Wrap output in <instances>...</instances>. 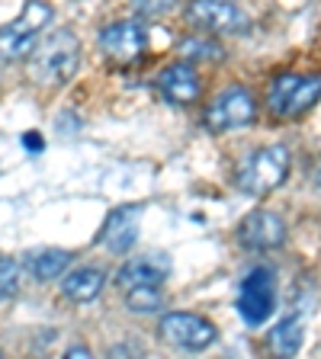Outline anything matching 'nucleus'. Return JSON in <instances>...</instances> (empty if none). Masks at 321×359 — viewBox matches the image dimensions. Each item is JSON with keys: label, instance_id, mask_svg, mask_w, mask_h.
<instances>
[{"label": "nucleus", "instance_id": "14", "mask_svg": "<svg viewBox=\"0 0 321 359\" xmlns=\"http://www.w3.org/2000/svg\"><path fill=\"white\" fill-rule=\"evenodd\" d=\"M22 266L36 283H52V279L65 276V269L71 266V254L61 247H42V250H30Z\"/></svg>", "mask_w": 321, "mask_h": 359}, {"label": "nucleus", "instance_id": "20", "mask_svg": "<svg viewBox=\"0 0 321 359\" xmlns=\"http://www.w3.org/2000/svg\"><path fill=\"white\" fill-rule=\"evenodd\" d=\"M177 4L180 0H132V10H135V16H142V20H157V16L171 13Z\"/></svg>", "mask_w": 321, "mask_h": 359}, {"label": "nucleus", "instance_id": "8", "mask_svg": "<svg viewBox=\"0 0 321 359\" xmlns=\"http://www.w3.org/2000/svg\"><path fill=\"white\" fill-rule=\"evenodd\" d=\"M161 340L177 350H187V353H202L209 350L216 344V324L202 314H190V311H171L161 318Z\"/></svg>", "mask_w": 321, "mask_h": 359}, {"label": "nucleus", "instance_id": "6", "mask_svg": "<svg viewBox=\"0 0 321 359\" xmlns=\"http://www.w3.org/2000/svg\"><path fill=\"white\" fill-rule=\"evenodd\" d=\"M183 20L206 36H241L251 26L244 10L228 0H190Z\"/></svg>", "mask_w": 321, "mask_h": 359}, {"label": "nucleus", "instance_id": "4", "mask_svg": "<svg viewBox=\"0 0 321 359\" xmlns=\"http://www.w3.org/2000/svg\"><path fill=\"white\" fill-rule=\"evenodd\" d=\"M321 100V77L318 74H280L270 83V112L280 119H296L308 112Z\"/></svg>", "mask_w": 321, "mask_h": 359}, {"label": "nucleus", "instance_id": "19", "mask_svg": "<svg viewBox=\"0 0 321 359\" xmlns=\"http://www.w3.org/2000/svg\"><path fill=\"white\" fill-rule=\"evenodd\" d=\"M20 273L22 266L10 254H0V299H10L20 289Z\"/></svg>", "mask_w": 321, "mask_h": 359}, {"label": "nucleus", "instance_id": "11", "mask_svg": "<svg viewBox=\"0 0 321 359\" xmlns=\"http://www.w3.org/2000/svg\"><path fill=\"white\" fill-rule=\"evenodd\" d=\"M155 87H157V93L173 106H190V103H196L202 93V81H199V74H196L193 61H173V65L161 67L155 77Z\"/></svg>", "mask_w": 321, "mask_h": 359}, {"label": "nucleus", "instance_id": "5", "mask_svg": "<svg viewBox=\"0 0 321 359\" xmlns=\"http://www.w3.org/2000/svg\"><path fill=\"white\" fill-rule=\"evenodd\" d=\"M257 119V100L247 87H228L209 100L202 112V126L209 132H232V128H247Z\"/></svg>", "mask_w": 321, "mask_h": 359}, {"label": "nucleus", "instance_id": "18", "mask_svg": "<svg viewBox=\"0 0 321 359\" xmlns=\"http://www.w3.org/2000/svg\"><path fill=\"white\" fill-rule=\"evenodd\" d=\"M180 52L187 55V58H202V61H222L225 52H222V45L212 42V39H183L180 42Z\"/></svg>", "mask_w": 321, "mask_h": 359}, {"label": "nucleus", "instance_id": "17", "mask_svg": "<svg viewBox=\"0 0 321 359\" xmlns=\"http://www.w3.org/2000/svg\"><path fill=\"white\" fill-rule=\"evenodd\" d=\"M164 305V292L161 285H135V289H126V308L132 314H155Z\"/></svg>", "mask_w": 321, "mask_h": 359}, {"label": "nucleus", "instance_id": "9", "mask_svg": "<svg viewBox=\"0 0 321 359\" xmlns=\"http://www.w3.org/2000/svg\"><path fill=\"white\" fill-rule=\"evenodd\" d=\"M100 48L110 61L116 65H132L145 55L148 48V32H145V22L138 20H116L110 22L103 32H100Z\"/></svg>", "mask_w": 321, "mask_h": 359}, {"label": "nucleus", "instance_id": "16", "mask_svg": "<svg viewBox=\"0 0 321 359\" xmlns=\"http://www.w3.org/2000/svg\"><path fill=\"white\" fill-rule=\"evenodd\" d=\"M270 344L280 356H296L302 350V321L299 318H283L270 334Z\"/></svg>", "mask_w": 321, "mask_h": 359}, {"label": "nucleus", "instance_id": "23", "mask_svg": "<svg viewBox=\"0 0 321 359\" xmlns=\"http://www.w3.org/2000/svg\"><path fill=\"white\" fill-rule=\"evenodd\" d=\"M318 187H321V167H318Z\"/></svg>", "mask_w": 321, "mask_h": 359}, {"label": "nucleus", "instance_id": "15", "mask_svg": "<svg viewBox=\"0 0 321 359\" xmlns=\"http://www.w3.org/2000/svg\"><path fill=\"white\" fill-rule=\"evenodd\" d=\"M106 285V276H103V269L97 266H81V269H71L65 279H61V295L71 302H93L103 292Z\"/></svg>", "mask_w": 321, "mask_h": 359}, {"label": "nucleus", "instance_id": "3", "mask_svg": "<svg viewBox=\"0 0 321 359\" xmlns=\"http://www.w3.org/2000/svg\"><path fill=\"white\" fill-rule=\"evenodd\" d=\"M55 10L45 0H26L22 13L13 22H7L0 29V58L4 61H20L32 52V45L39 42L42 29L52 22Z\"/></svg>", "mask_w": 321, "mask_h": 359}, {"label": "nucleus", "instance_id": "22", "mask_svg": "<svg viewBox=\"0 0 321 359\" xmlns=\"http://www.w3.org/2000/svg\"><path fill=\"white\" fill-rule=\"evenodd\" d=\"M67 356H74V359H84V356H90V350H84V346H71V350H67Z\"/></svg>", "mask_w": 321, "mask_h": 359}, {"label": "nucleus", "instance_id": "10", "mask_svg": "<svg viewBox=\"0 0 321 359\" xmlns=\"http://www.w3.org/2000/svg\"><path fill=\"white\" fill-rule=\"evenodd\" d=\"M142 215L145 205L132 202V205H119L106 215L103 228H100V244L110 250V254H129L138 241V228H142Z\"/></svg>", "mask_w": 321, "mask_h": 359}, {"label": "nucleus", "instance_id": "1", "mask_svg": "<svg viewBox=\"0 0 321 359\" xmlns=\"http://www.w3.org/2000/svg\"><path fill=\"white\" fill-rule=\"evenodd\" d=\"M26 58H30L32 81L42 83V87H61L81 67V42L71 29H52L32 45V52Z\"/></svg>", "mask_w": 321, "mask_h": 359}, {"label": "nucleus", "instance_id": "2", "mask_svg": "<svg viewBox=\"0 0 321 359\" xmlns=\"http://www.w3.org/2000/svg\"><path fill=\"white\" fill-rule=\"evenodd\" d=\"M289 177V148L286 144H267L257 148L238 170V189L247 196H267L280 189Z\"/></svg>", "mask_w": 321, "mask_h": 359}, {"label": "nucleus", "instance_id": "21", "mask_svg": "<svg viewBox=\"0 0 321 359\" xmlns=\"http://www.w3.org/2000/svg\"><path fill=\"white\" fill-rule=\"evenodd\" d=\"M22 144L30 148V154H39V151H42V135L26 132V135H22Z\"/></svg>", "mask_w": 321, "mask_h": 359}, {"label": "nucleus", "instance_id": "12", "mask_svg": "<svg viewBox=\"0 0 321 359\" xmlns=\"http://www.w3.org/2000/svg\"><path fill=\"white\" fill-rule=\"evenodd\" d=\"M238 241L247 250H277L286 244V222L277 212L257 209L238 224Z\"/></svg>", "mask_w": 321, "mask_h": 359}, {"label": "nucleus", "instance_id": "13", "mask_svg": "<svg viewBox=\"0 0 321 359\" xmlns=\"http://www.w3.org/2000/svg\"><path fill=\"white\" fill-rule=\"evenodd\" d=\"M171 276V257L167 254H142L129 260L126 266L116 273V285L122 292L135 289V285H164V279Z\"/></svg>", "mask_w": 321, "mask_h": 359}, {"label": "nucleus", "instance_id": "7", "mask_svg": "<svg viewBox=\"0 0 321 359\" xmlns=\"http://www.w3.org/2000/svg\"><path fill=\"white\" fill-rule=\"evenodd\" d=\"M277 311V273L270 266H254L238 285V314L244 324L257 327Z\"/></svg>", "mask_w": 321, "mask_h": 359}]
</instances>
